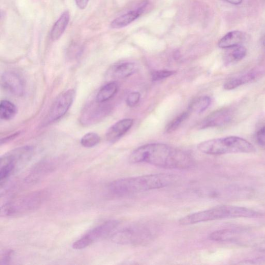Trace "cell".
I'll list each match as a JSON object with an SVG mask.
<instances>
[{"label": "cell", "instance_id": "obj_22", "mask_svg": "<svg viewBox=\"0 0 265 265\" xmlns=\"http://www.w3.org/2000/svg\"><path fill=\"white\" fill-rule=\"evenodd\" d=\"M234 48L227 56L226 61L227 64L237 62L242 60L246 54V49L244 47L238 46Z\"/></svg>", "mask_w": 265, "mask_h": 265}, {"label": "cell", "instance_id": "obj_16", "mask_svg": "<svg viewBox=\"0 0 265 265\" xmlns=\"http://www.w3.org/2000/svg\"><path fill=\"white\" fill-rule=\"evenodd\" d=\"M142 8L128 12L115 19L110 24L112 29H120L136 20L142 13Z\"/></svg>", "mask_w": 265, "mask_h": 265}, {"label": "cell", "instance_id": "obj_23", "mask_svg": "<svg viewBox=\"0 0 265 265\" xmlns=\"http://www.w3.org/2000/svg\"><path fill=\"white\" fill-rule=\"evenodd\" d=\"M235 231L228 229L220 230L213 232L209 236V239L217 241L229 240L234 237Z\"/></svg>", "mask_w": 265, "mask_h": 265}, {"label": "cell", "instance_id": "obj_14", "mask_svg": "<svg viewBox=\"0 0 265 265\" xmlns=\"http://www.w3.org/2000/svg\"><path fill=\"white\" fill-rule=\"evenodd\" d=\"M244 33L239 31H231L223 37L219 42L218 46L221 48H231L239 46L243 41Z\"/></svg>", "mask_w": 265, "mask_h": 265}, {"label": "cell", "instance_id": "obj_10", "mask_svg": "<svg viewBox=\"0 0 265 265\" xmlns=\"http://www.w3.org/2000/svg\"><path fill=\"white\" fill-rule=\"evenodd\" d=\"M4 88L16 96H22L24 91V83L20 76L13 72L5 73L2 77Z\"/></svg>", "mask_w": 265, "mask_h": 265}, {"label": "cell", "instance_id": "obj_20", "mask_svg": "<svg viewBox=\"0 0 265 265\" xmlns=\"http://www.w3.org/2000/svg\"><path fill=\"white\" fill-rule=\"evenodd\" d=\"M211 99L208 96H202L194 99L189 106V111L197 113H201L209 106Z\"/></svg>", "mask_w": 265, "mask_h": 265}, {"label": "cell", "instance_id": "obj_8", "mask_svg": "<svg viewBox=\"0 0 265 265\" xmlns=\"http://www.w3.org/2000/svg\"><path fill=\"white\" fill-rule=\"evenodd\" d=\"M75 93L74 90L69 89L58 96L49 110L46 123H52L63 117L73 103Z\"/></svg>", "mask_w": 265, "mask_h": 265}, {"label": "cell", "instance_id": "obj_18", "mask_svg": "<svg viewBox=\"0 0 265 265\" xmlns=\"http://www.w3.org/2000/svg\"><path fill=\"white\" fill-rule=\"evenodd\" d=\"M135 65L132 63H124L115 66L112 71V75L117 78H124L134 74Z\"/></svg>", "mask_w": 265, "mask_h": 265}, {"label": "cell", "instance_id": "obj_21", "mask_svg": "<svg viewBox=\"0 0 265 265\" xmlns=\"http://www.w3.org/2000/svg\"><path fill=\"white\" fill-rule=\"evenodd\" d=\"M17 113L16 106L8 100L2 101L0 104V117L3 120H10L15 117Z\"/></svg>", "mask_w": 265, "mask_h": 265}, {"label": "cell", "instance_id": "obj_24", "mask_svg": "<svg viewBox=\"0 0 265 265\" xmlns=\"http://www.w3.org/2000/svg\"><path fill=\"white\" fill-rule=\"evenodd\" d=\"M101 139L98 135L95 132H88L85 135L81 140L80 143L83 147L86 148H92L100 142Z\"/></svg>", "mask_w": 265, "mask_h": 265}, {"label": "cell", "instance_id": "obj_12", "mask_svg": "<svg viewBox=\"0 0 265 265\" xmlns=\"http://www.w3.org/2000/svg\"><path fill=\"white\" fill-rule=\"evenodd\" d=\"M231 118V113L229 110H219L207 116L201 123L200 127L205 128L221 126L228 123Z\"/></svg>", "mask_w": 265, "mask_h": 265}, {"label": "cell", "instance_id": "obj_30", "mask_svg": "<svg viewBox=\"0 0 265 265\" xmlns=\"http://www.w3.org/2000/svg\"><path fill=\"white\" fill-rule=\"evenodd\" d=\"M77 6L81 10H84L86 8L89 0H75Z\"/></svg>", "mask_w": 265, "mask_h": 265}, {"label": "cell", "instance_id": "obj_32", "mask_svg": "<svg viewBox=\"0 0 265 265\" xmlns=\"http://www.w3.org/2000/svg\"><path fill=\"white\" fill-rule=\"evenodd\" d=\"M257 249L259 251L265 252V241L258 244L257 246Z\"/></svg>", "mask_w": 265, "mask_h": 265}, {"label": "cell", "instance_id": "obj_26", "mask_svg": "<svg viewBox=\"0 0 265 265\" xmlns=\"http://www.w3.org/2000/svg\"><path fill=\"white\" fill-rule=\"evenodd\" d=\"M175 73V72L171 71L162 70L155 71L152 74V79L155 81H160L168 78L173 75Z\"/></svg>", "mask_w": 265, "mask_h": 265}, {"label": "cell", "instance_id": "obj_3", "mask_svg": "<svg viewBox=\"0 0 265 265\" xmlns=\"http://www.w3.org/2000/svg\"><path fill=\"white\" fill-rule=\"evenodd\" d=\"M197 149L201 153L210 155L251 153L255 151L254 147L250 143L236 137L203 142L198 145Z\"/></svg>", "mask_w": 265, "mask_h": 265}, {"label": "cell", "instance_id": "obj_11", "mask_svg": "<svg viewBox=\"0 0 265 265\" xmlns=\"http://www.w3.org/2000/svg\"><path fill=\"white\" fill-rule=\"evenodd\" d=\"M134 121L131 119H125L116 122L107 130L106 134L107 140L114 143L120 139L134 125Z\"/></svg>", "mask_w": 265, "mask_h": 265}, {"label": "cell", "instance_id": "obj_31", "mask_svg": "<svg viewBox=\"0 0 265 265\" xmlns=\"http://www.w3.org/2000/svg\"><path fill=\"white\" fill-rule=\"evenodd\" d=\"M228 3L233 5H239L242 2V0H226Z\"/></svg>", "mask_w": 265, "mask_h": 265}, {"label": "cell", "instance_id": "obj_1", "mask_svg": "<svg viewBox=\"0 0 265 265\" xmlns=\"http://www.w3.org/2000/svg\"><path fill=\"white\" fill-rule=\"evenodd\" d=\"M131 163H146L171 170H188L194 162L190 155L167 145L159 143L142 146L131 153Z\"/></svg>", "mask_w": 265, "mask_h": 265}, {"label": "cell", "instance_id": "obj_17", "mask_svg": "<svg viewBox=\"0 0 265 265\" xmlns=\"http://www.w3.org/2000/svg\"><path fill=\"white\" fill-rule=\"evenodd\" d=\"M118 86L117 83L111 82L103 87L98 92L96 96V101L104 103L109 100L117 92Z\"/></svg>", "mask_w": 265, "mask_h": 265}, {"label": "cell", "instance_id": "obj_13", "mask_svg": "<svg viewBox=\"0 0 265 265\" xmlns=\"http://www.w3.org/2000/svg\"><path fill=\"white\" fill-rule=\"evenodd\" d=\"M54 165L49 161H43L35 166L30 175L27 178L28 183L38 181L46 174L51 173L55 169Z\"/></svg>", "mask_w": 265, "mask_h": 265}, {"label": "cell", "instance_id": "obj_2", "mask_svg": "<svg viewBox=\"0 0 265 265\" xmlns=\"http://www.w3.org/2000/svg\"><path fill=\"white\" fill-rule=\"evenodd\" d=\"M177 178L174 175L164 173L122 178L112 181L109 190L115 195L132 194L170 186Z\"/></svg>", "mask_w": 265, "mask_h": 265}, {"label": "cell", "instance_id": "obj_4", "mask_svg": "<svg viewBox=\"0 0 265 265\" xmlns=\"http://www.w3.org/2000/svg\"><path fill=\"white\" fill-rule=\"evenodd\" d=\"M244 213L243 207L229 205L220 206L188 214L179 219V223L181 225H190L213 220L242 218Z\"/></svg>", "mask_w": 265, "mask_h": 265}, {"label": "cell", "instance_id": "obj_29", "mask_svg": "<svg viewBox=\"0 0 265 265\" xmlns=\"http://www.w3.org/2000/svg\"><path fill=\"white\" fill-rule=\"evenodd\" d=\"M257 141L260 146H265V126L261 128L258 131Z\"/></svg>", "mask_w": 265, "mask_h": 265}, {"label": "cell", "instance_id": "obj_5", "mask_svg": "<svg viewBox=\"0 0 265 265\" xmlns=\"http://www.w3.org/2000/svg\"><path fill=\"white\" fill-rule=\"evenodd\" d=\"M47 196L46 191H40L17 198L2 207V216L12 217L35 211L41 207Z\"/></svg>", "mask_w": 265, "mask_h": 265}, {"label": "cell", "instance_id": "obj_6", "mask_svg": "<svg viewBox=\"0 0 265 265\" xmlns=\"http://www.w3.org/2000/svg\"><path fill=\"white\" fill-rule=\"evenodd\" d=\"M151 227L136 225L126 228L113 234L111 240L119 244H140L151 240L154 232Z\"/></svg>", "mask_w": 265, "mask_h": 265}, {"label": "cell", "instance_id": "obj_25", "mask_svg": "<svg viewBox=\"0 0 265 265\" xmlns=\"http://www.w3.org/2000/svg\"><path fill=\"white\" fill-rule=\"evenodd\" d=\"M190 111H186L181 113L173 119L167 126V131L168 134L175 131L179 126L185 121L189 116Z\"/></svg>", "mask_w": 265, "mask_h": 265}, {"label": "cell", "instance_id": "obj_33", "mask_svg": "<svg viewBox=\"0 0 265 265\" xmlns=\"http://www.w3.org/2000/svg\"><path fill=\"white\" fill-rule=\"evenodd\" d=\"M263 45H265V37L263 42Z\"/></svg>", "mask_w": 265, "mask_h": 265}, {"label": "cell", "instance_id": "obj_27", "mask_svg": "<svg viewBox=\"0 0 265 265\" xmlns=\"http://www.w3.org/2000/svg\"><path fill=\"white\" fill-rule=\"evenodd\" d=\"M140 98L141 94L139 92H131L126 98V104L129 107H134L139 103Z\"/></svg>", "mask_w": 265, "mask_h": 265}, {"label": "cell", "instance_id": "obj_9", "mask_svg": "<svg viewBox=\"0 0 265 265\" xmlns=\"http://www.w3.org/2000/svg\"><path fill=\"white\" fill-rule=\"evenodd\" d=\"M103 104L96 101L88 105L81 113V123L83 125H89L103 119L108 113L109 109Z\"/></svg>", "mask_w": 265, "mask_h": 265}, {"label": "cell", "instance_id": "obj_28", "mask_svg": "<svg viewBox=\"0 0 265 265\" xmlns=\"http://www.w3.org/2000/svg\"><path fill=\"white\" fill-rule=\"evenodd\" d=\"M13 254V250H8L6 251L2 256L0 260V264H9Z\"/></svg>", "mask_w": 265, "mask_h": 265}, {"label": "cell", "instance_id": "obj_7", "mask_svg": "<svg viewBox=\"0 0 265 265\" xmlns=\"http://www.w3.org/2000/svg\"><path fill=\"white\" fill-rule=\"evenodd\" d=\"M119 224L117 220H109L99 225L75 241L72 245L75 250H82L94 242L101 239L111 233Z\"/></svg>", "mask_w": 265, "mask_h": 265}, {"label": "cell", "instance_id": "obj_15", "mask_svg": "<svg viewBox=\"0 0 265 265\" xmlns=\"http://www.w3.org/2000/svg\"><path fill=\"white\" fill-rule=\"evenodd\" d=\"M70 18V13L68 11H65L61 14L54 25L51 33V37L53 41H55L60 38L68 25Z\"/></svg>", "mask_w": 265, "mask_h": 265}, {"label": "cell", "instance_id": "obj_19", "mask_svg": "<svg viewBox=\"0 0 265 265\" xmlns=\"http://www.w3.org/2000/svg\"><path fill=\"white\" fill-rule=\"evenodd\" d=\"M255 77V76L254 73H250L240 77L231 78L225 82L224 88L228 90L234 89L247 82L251 81Z\"/></svg>", "mask_w": 265, "mask_h": 265}]
</instances>
